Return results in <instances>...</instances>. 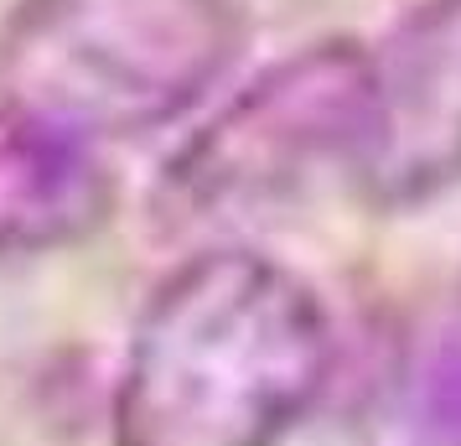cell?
Here are the masks:
<instances>
[{"label": "cell", "mask_w": 461, "mask_h": 446, "mask_svg": "<svg viewBox=\"0 0 461 446\" xmlns=\"http://www.w3.org/2000/svg\"><path fill=\"white\" fill-rule=\"evenodd\" d=\"M374 120V47L306 42L254 73L167 167L187 223H239L285 208L327 171H353Z\"/></svg>", "instance_id": "3"}, {"label": "cell", "mask_w": 461, "mask_h": 446, "mask_svg": "<svg viewBox=\"0 0 461 446\" xmlns=\"http://www.w3.org/2000/svg\"><path fill=\"white\" fill-rule=\"evenodd\" d=\"M114 213V182L88 141L0 99V255L84 244Z\"/></svg>", "instance_id": "5"}, {"label": "cell", "mask_w": 461, "mask_h": 446, "mask_svg": "<svg viewBox=\"0 0 461 446\" xmlns=\"http://www.w3.org/2000/svg\"><path fill=\"white\" fill-rule=\"evenodd\" d=\"M249 42L239 0H16L0 22V99L78 141L176 125Z\"/></svg>", "instance_id": "2"}, {"label": "cell", "mask_w": 461, "mask_h": 446, "mask_svg": "<svg viewBox=\"0 0 461 446\" xmlns=\"http://www.w3.org/2000/svg\"><path fill=\"white\" fill-rule=\"evenodd\" d=\"M353 177L378 208L461 187V0H425L374 47V120Z\"/></svg>", "instance_id": "4"}, {"label": "cell", "mask_w": 461, "mask_h": 446, "mask_svg": "<svg viewBox=\"0 0 461 446\" xmlns=\"http://www.w3.org/2000/svg\"><path fill=\"white\" fill-rule=\"evenodd\" d=\"M404 446H461V306L440 327L436 348L415 379Z\"/></svg>", "instance_id": "6"}, {"label": "cell", "mask_w": 461, "mask_h": 446, "mask_svg": "<svg viewBox=\"0 0 461 446\" xmlns=\"http://www.w3.org/2000/svg\"><path fill=\"white\" fill-rule=\"evenodd\" d=\"M332 374V322L306 280L254 255L182 259L135 317L114 446H280Z\"/></svg>", "instance_id": "1"}]
</instances>
